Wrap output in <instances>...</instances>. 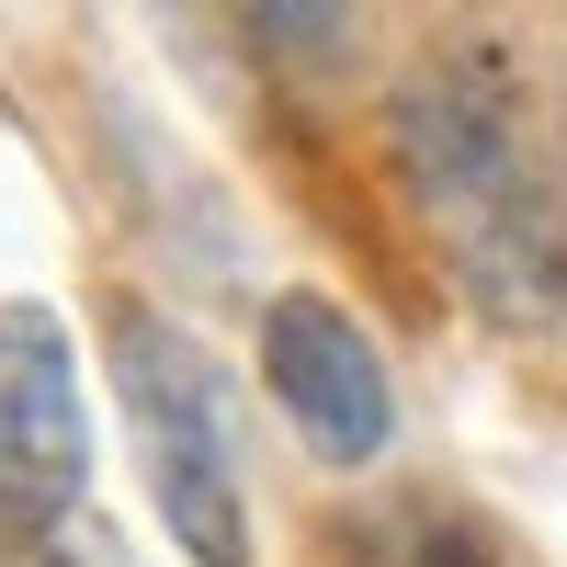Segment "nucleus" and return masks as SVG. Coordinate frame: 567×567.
<instances>
[{"instance_id":"nucleus-2","label":"nucleus","mask_w":567,"mask_h":567,"mask_svg":"<svg viewBox=\"0 0 567 567\" xmlns=\"http://www.w3.org/2000/svg\"><path fill=\"white\" fill-rule=\"evenodd\" d=\"M114 386H125V432L148 465V499L171 545L194 567H250V477H239V409L227 374L182 318L125 307L114 318Z\"/></svg>"},{"instance_id":"nucleus-4","label":"nucleus","mask_w":567,"mask_h":567,"mask_svg":"<svg viewBox=\"0 0 567 567\" xmlns=\"http://www.w3.org/2000/svg\"><path fill=\"white\" fill-rule=\"evenodd\" d=\"M261 386L307 432L318 465H374V454L398 443L386 352H374V329L341 296H318V284H284V296L261 307Z\"/></svg>"},{"instance_id":"nucleus-1","label":"nucleus","mask_w":567,"mask_h":567,"mask_svg":"<svg viewBox=\"0 0 567 567\" xmlns=\"http://www.w3.org/2000/svg\"><path fill=\"white\" fill-rule=\"evenodd\" d=\"M386 148H398V182L432 227V250L454 261V284L488 318H511V329L567 318V216L545 194L523 114H511V80L488 58H432L398 91Z\"/></svg>"},{"instance_id":"nucleus-3","label":"nucleus","mask_w":567,"mask_h":567,"mask_svg":"<svg viewBox=\"0 0 567 567\" xmlns=\"http://www.w3.org/2000/svg\"><path fill=\"white\" fill-rule=\"evenodd\" d=\"M91 488V409H80V341L58 307L0 296V545H58Z\"/></svg>"}]
</instances>
